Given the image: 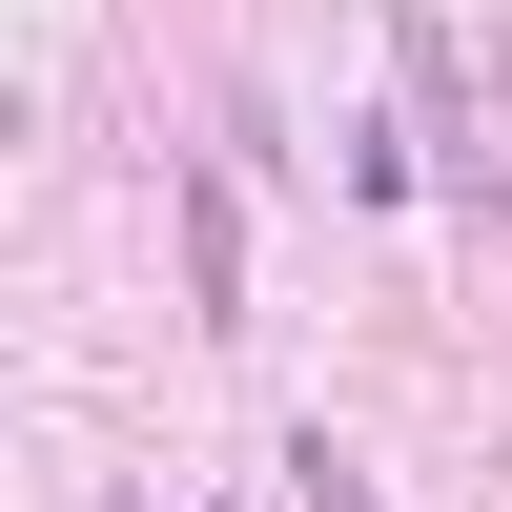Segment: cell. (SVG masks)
I'll return each mask as SVG.
<instances>
[{
	"instance_id": "1",
	"label": "cell",
	"mask_w": 512,
	"mask_h": 512,
	"mask_svg": "<svg viewBox=\"0 0 512 512\" xmlns=\"http://www.w3.org/2000/svg\"><path fill=\"white\" fill-rule=\"evenodd\" d=\"M390 82L431 103L451 205H472V226H512V41H472V21H410V41H390Z\"/></svg>"
},
{
	"instance_id": "2",
	"label": "cell",
	"mask_w": 512,
	"mask_h": 512,
	"mask_svg": "<svg viewBox=\"0 0 512 512\" xmlns=\"http://www.w3.org/2000/svg\"><path fill=\"white\" fill-rule=\"evenodd\" d=\"M185 287H205V308H246V205H226V185H185Z\"/></svg>"
},
{
	"instance_id": "3",
	"label": "cell",
	"mask_w": 512,
	"mask_h": 512,
	"mask_svg": "<svg viewBox=\"0 0 512 512\" xmlns=\"http://www.w3.org/2000/svg\"><path fill=\"white\" fill-rule=\"evenodd\" d=\"M287 492H308V512H390V492H369V472H349V451H328V431L287 451Z\"/></svg>"
}]
</instances>
